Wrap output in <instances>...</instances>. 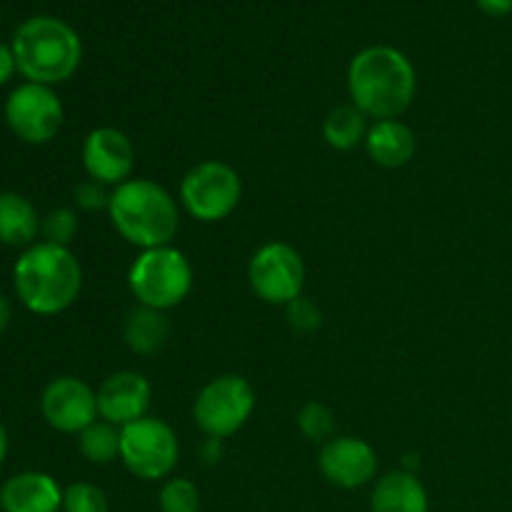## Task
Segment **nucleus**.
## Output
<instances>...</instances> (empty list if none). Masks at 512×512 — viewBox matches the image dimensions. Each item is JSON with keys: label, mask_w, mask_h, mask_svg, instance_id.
Instances as JSON below:
<instances>
[{"label": "nucleus", "mask_w": 512, "mask_h": 512, "mask_svg": "<svg viewBox=\"0 0 512 512\" xmlns=\"http://www.w3.org/2000/svg\"><path fill=\"white\" fill-rule=\"evenodd\" d=\"M368 125L365 115L355 105H338L330 110L323 120V138L330 148L335 150H353L360 143H365Z\"/></svg>", "instance_id": "aec40b11"}, {"label": "nucleus", "mask_w": 512, "mask_h": 512, "mask_svg": "<svg viewBox=\"0 0 512 512\" xmlns=\"http://www.w3.org/2000/svg\"><path fill=\"white\" fill-rule=\"evenodd\" d=\"M20 303L38 315H58L78 300L83 268L68 248L53 243L30 245L13 270Z\"/></svg>", "instance_id": "7ed1b4c3"}, {"label": "nucleus", "mask_w": 512, "mask_h": 512, "mask_svg": "<svg viewBox=\"0 0 512 512\" xmlns=\"http://www.w3.org/2000/svg\"><path fill=\"white\" fill-rule=\"evenodd\" d=\"M5 120L23 143L45 145L63 128V103L50 85L23 83L5 100Z\"/></svg>", "instance_id": "9d476101"}, {"label": "nucleus", "mask_w": 512, "mask_h": 512, "mask_svg": "<svg viewBox=\"0 0 512 512\" xmlns=\"http://www.w3.org/2000/svg\"><path fill=\"white\" fill-rule=\"evenodd\" d=\"M120 460L140 480L168 478L180 460L178 435L165 420L145 415L120 428Z\"/></svg>", "instance_id": "0eeeda50"}, {"label": "nucleus", "mask_w": 512, "mask_h": 512, "mask_svg": "<svg viewBox=\"0 0 512 512\" xmlns=\"http://www.w3.org/2000/svg\"><path fill=\"white\" fill-rule=\"evenodd\" d=\"M40 233L35 205L20 193H0V243L10 248H28Z\"/></svg>", "instance_id": "a211bd4d"}, {"label": "nucleus", "mask_w": 512, "mask_h": 512, "mask_svg": "<svg viewBox=\"0 0 512 512\" xmlns=\"http://www.w3.org/2000/svg\"><path fill=\"white\" fill-rule=\"evenodd\" d=\"M243 198L238 170L220 160H205L190 168L180 180V205L200 223H220Z\"/></svg>", "instance_id": "423d86ee"}, {"label": "nucleus", "mask_w": 512, "mask_h": 512, "mask_svg": "<svg viewBox=\"0 0 512 512\" xmlns=\"http://www.w3.org/2000/svg\"><path fill=\"white\" fill-rule=\"evenodd\" d=\"M128 285L138 305L165 313L188 298L193 288V265L173 245L143 250L130 265Z\"/></svg>", "instance_id": "39448f33"}, {"label": "nucleus", "mask_w": 512, "mask_h": 512, "mask_svg": "<svg viewBox=\"0 0 512 512\" xmlns=\"http://www.w3.org/2000/svg\"><path fill=\"white\" fill-rule=\"evenodd\" d=\"M160 512H200V490L188 478L165 480L158 495Z\"/></svg>", "instance_id": "4be33fe9"}, {"label": "nucleus", "mask_w": 512, "mask_h": 512, "mask_svg": "<svg viewBox=\"0 0 512 512\" xmlns=\"http://www.w3.org/2000/svg\"><path fill=\"white\" fill-rule=\"evenodd\" d=\"M248 280L263 303L290 305L303 295L305 263L293 245L265 243L250 258Z\"/></svg>", "instance_id": "1a4fd4ad"}, {"label": "nucleus", "mask_w": 512, "mask_h": 512, "mask_svg": "<svg viewBox=\"0 0 512 512\" xmlns=\"http://www.w3.org/2000/svg\"><path fill=\"white\" fill-rule=\"evenodd\" d=\"M203 455L208 463H218L220 455H223V448H220V440L218 438H208V443L203 445Z\"/></svg>", "instance_id": "c756f323"}, {"label": "nucleus", "mask_w": 512, "mask_h": 512, "mask_svg": "<svg viewBox=\"0 0 512 512\" xmlns=\"http://www.w3.org/2000/svg\"><path fill=\"white\" fill-rule=\"evenodd\" d=\"M255 410V390L240 375H220L198 393L193 405L195 425L208 438L225 440L238 433Z\"/></svg>", "instance_id": "6e6552de"}, {"label": "nucleus", "mask_w": 512, "mask_h": 512, "mask_svg": "<svg viewBox=\"0 0 512 512\" xmlns=\"http://www.w3.org/2000/svg\"><path fill=\"white\" fill-rule=\"evenodd\" d=\"M13 55L28 83L55 85L78 70L83 43L65 20L35 15L15 30Z\"/></svg>", "instance_id": "20e7f679"}, {"label": "nucleus", "mask_w": 512, "mask_h": 512, "mask_svg": "<svg viewBox=\"0 0 512 512\" xmlns=\"http://www.w3.org/2000/svg\"><path fill=\"white\" fill-rule=\"evenodd\" d=\"M40 410L50 428L80 435L98 420V393L85 380L63 375L43 390Z\"/></svg>", "instance_id": "9b49d317"}, {"label": "nucleus", "mask_w": 512, "mask_h": 512, "mask_svg": "<svg viewBox=\"0 0 512 512\" xmlns=\"http://www.w3.org/2000/svg\"><path fill=\"white\" fill-rule=\"evenodd\" d=\"M150 398H153V388L145 375L135 370H120L100 383L98 415L115 428H125L148 415Z\"/></svg>", "instance_id": "4468645a"}, {"label": "nucleus", "mask_w": 512, "mask_h": 512, "mask_svg": "<svg viewBox=\"0 0 512 512\" xmlns=\"http://www.w3.org/2000/svg\"><path fill=\"white\" fill-rule=\"evenodd\" d=\"M348 90L365 118L398 120L413 105L418 78L413 63L400 50L373 45L350 60Z\"/></svg>", "instance_id": "f257e3e1"}, {"label": "nucleus", "mask_w": 512, "mask_h": 512, "mask_svg": "<svg viewBox=\"0 0 512 512\" xmlns=\"http://www.w3.org/2000/svg\"><path fill=\"white\" fill-rule=\"evenodd\" d=\"M83 168L90 180L118 188L130 180L135 168V148L118 128H95L85 135Z\"/></svg>", "instance_id": "ddd939ff"}, {"label": "nucleus", "mask_w": 512, "mask_h": 512, "mask_svg": "<svg viewBox=\"0 0 512 512\" xmlns=\"http://www.w3.org/2000/svg\"><path fill=\"white\" fill-rule=\"evenodd\" d=\"M110 195L113 190H108V185L98 183V180H85L75 188V203L88 213H95V210H108Z\"/></svg>", "instance_id": "bb28decb"}, {"label": "nucleus", "mask_w": 512, "mask_h": 512, "mask_svg": "<svg viewBox=\"0 0 512 512\" xmlns=\"http://www.w3.org/2000/svg\"><path fill=\"white\" fill-rule=\"evenodd\" d=\"M298 428L313 443H328L335 438V413L325 403H308L298 413Z\"/></svg>", "instance_id": "5701e85b"}, {"label": "nucleus", "mask_w": 512, "mask_h": 512, "mask_svg": "<svg viewBox=\"0 0 512 512\" xmlns=\"http://www.w3.org/2000/svg\"><path fill=\"white\" fill-rule=\"evenodd\" d=\"M123 338L135 355H155L165 348L170 338V323L163 310L138 305L130 310L123 323Z\"/></svg>", "instance_id": "6ab92c4d"}, {"label": "nucleus", "mask_w": 512, "mask_h": 512, "mask_svg": "<svg viewBox=\"0 0 512 512\" xmlns=\"http://www.w3.org/2000/svg\"><path fill=\"white\" fill-rule=\"evenodd\" d=\"M370 512H430L428 490L415 473L393 470L375 483Z\"/></svg>", "instance_id": "f3484780"}, {"label": "nucleus", "mask_w": 512, "mask_h": 512, "mask_svg": "<svg viewBox=\"0 0 512 512\" xmlns=\"http://www.w3.org/2000/svg\"><path fill=\"white\" fill-rule=\"evenodd\" d=\"M5 512H58L63 510V490L48 473H20L0 490Z\"/></svg>", "instance_id": "2eb2a0df"}, {"label": "nucleus", "mask_w": 512, "mask_h": 512, "mask_svg": "<svg viewBox=\"0 0 512 512\" xmlns=\"http://www.w3.org/2000/svg\"><path fill=\"white\" fill-rule=\"evenodd\" d=\"M8 323H10V305L8 300H5V295L0 293V333L8 328Z\"/></svg>", "instance_id": "7c9ffc66"}, {"label": "nucleus", "mask_w": 512, "mask_h": 512, "mask_svg": "<svg viewBox=\"0 0 512 512\" xmlns=\"http://www.w3.org/2000/svg\"><path fill=\"white\" fill-rule=\"evenodd\" d=\"M108 215L120 238L140 250L165 248L180 228V210L173 195L148 178H130L113 188Z\"/></svg>", "instance_id": "f03ea898"}, {"label": "nucleus", "mask_w": 512, "mask_h": 512, "mask_svg": "<svg viewBox=\"0 0 512 512\" xmlns=\"http://www.w3.org/2000/svg\"><path fill=\"white\" fill-rule=\"evenodd\" d=\"M80 453L88 463L93 465H108L115 458H120V430L110 423H100L95 420L93 425L78 435Z\"/></svg>", "instance_id": "412c9836"}, {"label": "nucleus", "mask_w": 512, "mask_h": 512, "mask_svg": "<svg viewBox=\"0 0 512 512\" xmlns=\"http://www.w3.org/2000/svg\"><path fill=\"white\" fill-rule=\"evenodd\" d=\"M365 150L383 168H403L415 158L418 138L403 120H375L365 135Z\"/></svg>", "instance_id": "dca6fc26"}, {"label": "nucleus", "mask_w": 512, "mask_h": 512, "mask_svg": "<svg viewBox=\"0 0 512 512\" xmlns=\"http://www.w3.org/2000/svg\"><path fill=\"white\" fill-rule=\"evenodd\" d=\"M15 70H18V63H15L13 48H8V45L0 43V85L8 83V80L13 78Z\"/></svg>", "instance_id": "cd10ccee"}, {"label": "nucleus", "mask_w": 512, "mask_h": 512, "mask_svg": "<svg viewBox=\"0 0 512 512\" xmlns=\"http://www.w3.org/2000/svg\"><path fill=\"white\" fill-rule=\"evenodd\" d=\"M40 233L45 235V243L68 248L70 240L78 233V215L70 208H55L40 220Z\"/></svg>", "instance_id": "393cba45"}, {"label": "nucleus", "mask_w": 512, "mask_h": 512, "mask_svg": "<svg viewBox=\"0 0 512 512\" xmlns=\"http://www.w3.org/2000/svg\"><path fill=\"white\" fill-rule=\"evenodd\" d=\"M5 455H8V433H5L3 423H0V465H3Z\"/></svg>", "instance_id": "2f4dec72"}, {"label": "nucleus", "mask_w": 512, "mask_h": 512, "mask_svg": "<svg viewBox=\"0 0 512 512\" xmlns=\"http://www.w3.org/2000/svg\"><path fill=\"white\" fill-rule=\"evenodd\" d=\"M63 512H110L108 495L93 483H73L63 490Z\"/></svg>", "instance_id": "b1692460"}, {"label": "nucleus", "mask_w": 512, "mask_h": 512, "mask_svg": "<svg viewBox=\"0 0 512 512\" xmlns=\"http://www.w3.org/2000/svg\"><path fill=\"white\" fill-rule=\"evenodd\" d=\"M318 468L330 485L340 490H355L373 483L378 475V453L373 445L355 435H338L323 443Z\"/></svg>", "instance_id": "f8f14e48"}, {"label": "nucleus", "mask_w": 512, "mask_h": 512, "mask_svg": "<svg viewBox=\"0 0 512 512\" xmlns=\"http://www.w3.org/2000/svg\"><path fill=\"white\" fill-rule=\"evenodd\" d=\"M480 10L488 15H495V18H503L512 10V0H478Z\"/></svg>", "instance_id": "c85d7f7f"}, {"label": "nucleus", "mask_w": 512, "mask_h": 512, "mask_svg": "<svg viewBox=\"0 0 512 512\" xmlns=\"http://www.w3.org/2000/svg\"><path fill=\"white\" fill-rule=\"evenodd\" d=\"M285 310H288V323L290 328L298 330V333H313L315 328L320 325V308L313 303V300H308L305 295H300V298H295L293 303L285 305Z\"/></svg>", "instance_id": "a878e982"}]
</instances>
